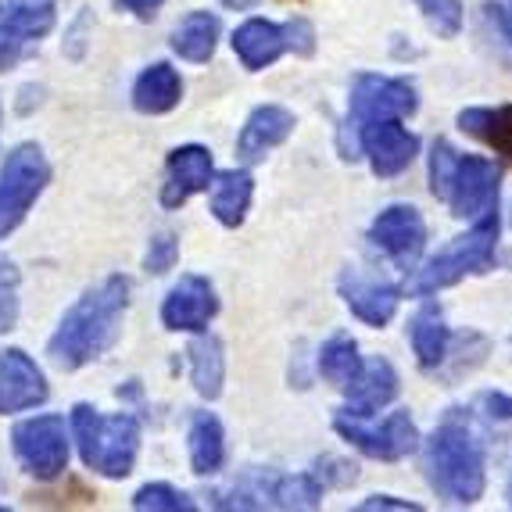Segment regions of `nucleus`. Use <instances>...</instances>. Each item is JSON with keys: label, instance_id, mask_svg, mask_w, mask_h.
<instances>
[{"label": "nucleus", "instance_id": "14", "mask_svg": "<svg viewBox=\"0 0 512 512\" xmlns=\"http://www.w3.org/2000/svg\"><path fill=\"white\" fill-rule=\"evenodd\" d=\"M337 287H341V298L351 308V316L362 319L366 326H376V330H384L402 305V291L394 283L362 276L359 269H344Z\"/></svg>", "mask_w": 512, "mask_h": 512}, {"label": "nucleus", "instance_id": "27", "mask_svg": "<svg viewBox=\"0 0 512 512\" xmlns=\"http://www.w3.org/2000/svg\"><path fill=\"white\" fill-rule=\"evenodd\" d=\"M190 380H194L197 394L201 398H219L222 380H226V355H222V341L215 333H205L190 344Z\"/></svg>", "mask_w": 512, "mask_h": 512}, {"label": "nucleus", "instance_id": "5", "mask_svg": "<svg viewBox=\"0 0 512 512\" xmlns=\"http://www.w3.org/2000/svg\"><path fill=\"white\" fill-rule=\"evenodd\" d=\"M72 434H76L79 455L94 473L111 480L133 473L140 448V423L133 416H101L94 405H76Z\"/></svg>", "mask_w": 512, "mask_h": 512}, {"label": "nucleus", "instance_id": "31", "mask_svg": "<svg viewBox=\"0 0 512 512\" xmlns=\"http://www.w3.org/2000/svg\"><path fill=\"white\" fill-rule=\"evenodd\" d=\"M18 323V269L15 262L0 258V333Z\"/></svg>", "mask_w": 512, "mask_h": 512}, {"label": "nucleus", "instance_id": "4", "mask_svg": "<svg viewBox=\"0 0 512 512\" xmlns=\"http://www.w3.org/2000/svg\"><path fill=\"white\" fill-rule=\"evenodd\" d=\"M498 205L477 215L473 230H466L462 237H455L452 244H444L423 269H412V294L416 298H430L437 291H448L455 283H462L466 276H480L495 269V251H498Z\"/></svg>", "mask_w": 512, "mask_h": 512}, {"label": "nucleus", "instance_id": "33", "mask_svg": "<svg viewBox=\"0 0 512 512\" xmlns=\"http://www.w3.org/2000/svg\"><path fill=\"white\" fill-rule=\"evenodd\" d=\"M176 255H180L176 237H172V233H158V237L151 240V248H147V269H151V273H169Z\"/></svg>", "mask_w": 512, "mask_h": 512}, {"label": "nucleus", "instance_id": "24", "mask_svg": "<svg viewBox=\"0 0 512 512\" xmlns=\"http://www.w3.org/2000/svg\"><path fill=\"white\" fill-rule=\"evenodd\" d=\"M251 194H255V180H251V172H244V169L222 172L219 180H215V190H212V215L222 222V226L237 230L240 222L248 219Z\"/></svg>", "mask_w": 512, "mask_h": 512}, {"label": "nucleus", "instance_id": "16", "mask_svg": "<svg viewBox=\"0 0 512 512\" xmlns=\"http://www.w3.org/2000/svg\"><path fill=\"white\" fill-rule=\"evenodd\" d=\"M219 312V298H215V287L205 276H183L176 287L169 291L162 305V323L169 330H187L201 333Z\"/></svg>", "mask_w": 512, "mask_h": 512}, {"label": "nucleus", "instance_id": "22", "mask_svg": "<svg viewBox=\"0 0 512 512\" xmlns=\"http://www.w3.org/2000/svg\"><path fill=\"white\" fill-rule=\"evenodd\" d=\"M459 129L466 137L487 144L495 154H502L505 162H512V104L502 108H466L459 111Z\"/></svg>", "mask_w": 512, "mask_h": 512}, {"label": "nucleus", "instance_id": "19", "mask_svg": "<svg viewBox=\"0 0 512 512\" xmlns=\"http://www.w3.org/2000/svg\"><path fill=\"white\" fill-rule=\"evenodd\" d=\"M344 391H348L344 412L373 419L384 405H391L394 398H398V373H394V366L387 359H369V362H362L359 376H355Z\"/></svg>", "mask_w": 512, "mask_h": 512}, {"label": "nucleus", "instance_id": "1", "mask_svg": "<svg viewBox=\"0 0 512 512\" xmlns=\"http://www.w3.org/2000/svg\"><path fill=\"white\" fill-rule=\"evenodd\" d=\"M126 305H129L126 276H108L104 283H97L94 291H86L65 312L51 344H47V355L54 359V366L79 369L86 362L101 359L104 351L119 341Z\"/></svg>", "mask_w": 512, "mask_h": 512}, {"label": "nucleus", "instance_id": "32", "mask_svg": "<svg viewBox=\"0 0 512 512\" xmlns=\"http://www.w3.org/2000/svg\"><path fill=\"white\" fill-rule=\"evenodd\" d=\"M312 473H316L323 487H348V484H355V480H359V466H355V462L333 459V455L319 459Z\"/></svg>", "mask_w": 512, "mask_h": 512}, {"label": "nucleus", "instance_id": "30", "mask_svg": "<svg viewBox=\"0 0 512 512\" xmlns=\"http://www.w3.org/2000/svg\"><path fill=\"white\" fill-rule=\"evenodd\" d=\"M133 509H165V512H194V498L176 491L172 484H144L133 495Z\"/></svg>", "mask_w": 512, "mask_h": 512}, {"label": "nucleus", "instance_id": "40", "mask_svg": "<svg viewBox=\"0 0 512 512\" xmlns=\"http://www.w3.org/2000/svg\"><path fill=\"white\" fill-rule=\"evenodd\" d=\"M509 505H512V480H509Z\"/></svg>", "mask_w": 512, "mask_h": 512}, {"label": "nucleus", "instance_id": "21", "mask_svg": "<svg viewBox=\"0 0 512 512\" xmlns=\"http://www.w3.org/2000/svg\"><path fill=\"white\" fill-rule=\"evenodd\" d=\"M409 341L412 351H416V362L423 369H441L444 359H448V348H452V330L444 326L441 308L434 301L419 305V312L409 323Z\"/></svg>", "mask_w": 512, "mask_h": 512}, {"label": "nucleus", "instance_id": "34", "mask_svg": "<svg viewBox=\"0 0 512 512\" xmlns=\"http://www.w3.org/2000/svg\"><path fill=\"white\" fill-rule=\"evenodd\" d=\"M283 36H287V51L301 54V58H308V54L316 51V33H312V26H308L305 18H291L283 26Z\"/></svg>", "mask_w": 512, "mask_h": 512}, {"label": "nucleus", "instance_id": "23", "mask_svg": "<svg viewBox=\"0 0 512 512\" xmlns=\"http://www.w3.org/2000/svg\"><path fill=\"white\" fill-rule=\"evenodd\" d=\"M183 97V83H180V72L158 61L151 69L140 72L137 86H133V108L144 111V115H165L180 104Z\"/></svg>", "mask_w": 512, "mask_h": 512}, {"label": "nucleus", "instance_id": "39", "mask_svg": "<svg viewBox=\"0 0 512 512\" xmlns=\"http://www.w3.org/2000/svg\"><path fill=\"white\" fill-rule=\"evenodd\" d=\"M226 8H233V11H248V8H255L258 0H222Z\"/></svg>", "mask_w": 512, "mask_h": 512}, {"label": "nucleus", "instance_id": "25", "mask_svg": "<svg viewBox=\"0 0 512 512\" xmlns=\"http://www.w3.org/2000/svg\"><path fill=\"white\" fill-rule=\"evenodd\" d=\"M190 466L194 473L208 477V473H219L222 462H226V434H222V423L212 412H197L194 423H190Z\"/></svg>", "mask_w": 512, "mask_h": 512}, {"label": "nucleus", "instance_id": "18", "mask_svg": "<svg viewBox=\"0 0 512 512\" xmlns=\"http://www.w3.org/2000/svg\"><path fill=\"white\" fill-rule=\"evenodd\" d=\"M294 126H298V122H294V111L283 108V104H262V108H255L237 137L240 162H248V165L262 162L273 147H280L283 140L291 137Z\"/></svg>", "mask_w": 512, "mask_h": 512}, {"label": "nucleus", "instance_id": "9", "mask_svg": "<svg viewBox=\"0 0 512 512\" xmlns=\"http://www.w3.org/2000/svg\"><path fill=\"white\" fill-rule=\"evenodd\" d=\"M333 430L351 444V448H359L362 455L369 459H380V462H402L409 459L412 452L419 448V427L416 419H412L409 409H398L380 423V427H369L362 416H351V412H337L333 416Z\"/></svg>", "mask_w": 512, "mask_h": 512}, {"label": "nucleus", "instance_id": "3", "mask_svg": "<svg viewBox=\"0 0 512 512\" xmlns=\"http://www.w3.org/2000/svg\"><path fill=\"white\" fill-rule=\"evenodd\" d=\"M502 169L480 154H459L448 140L430 147V194L452 208L455 219H477L498 205Z\"/></svg>", "mask_w": 512, "mask_h": 512}, {"label": "nucleus", "instance_id": "29", "mask_svg": "<svg viewBox=\"0 0 512 512\" xmlns=\"http://www.w3.org/2000/svg\"><path fill=\"white\" fill-rule=\"evenodd\" d=\"M427 26L434 29L441 40H455L462 29V0H416Z\"/></svg>", "mask_w": 512, "mask_h": 512}, {"label": "nucleus", "instance_id": "11", "mask_svg": "<svg viewBox=\"0 0 512 512\" xmlns=\"http://www.w3.org/2000/svg\"><path fill=\"white\" fill-rule=\"evenodd\" d=\"M11 441H15L18 462L36 480H54L69 466V437H65V419L61 416L26 419L11 430Z\"/></svg>", "mask_w": 512, "mask_h": 512}, {"label": "nucleus", "instance_id": "37", "mask_svg": "<svg viewBox=\"0 0 512 512\" xmlns=\"http://www.w3.org/2000/svg\"><path fill=\"white\" fill-rule=\"evenodd\" d=\"M487 18H491V22H495L498 26V33L505 36V40L512 43V8H502V4H487Z\"/></svg>", "mask_w": 512, "mask_h": 512}, {"label": "nucleus", "instance_id": "38", "mask_svg": "<svg viewBox=\"0 0 512 512\" xmlns=\"http://www.w3.org/2000/svg\"><path fill=\"white\" fill-rule=\"evenodd\" d=\"M122 11H133V15H140V18H151L154 11L162 8V0H115Z\"/></svg>", "mask_w": 512, "mask_h": 512}, {"label": "nucleus", "instance_id": "12", "mask_svg": "<svg viewBox=\"0 0 512 512\" xmlns=\"http://www.w3.org/2000/svg\"><path fill=\"white\" fill-rule=\"evenodd\" d=\"M369 240L376 251H384L402 273H412L427 248V222L412 205H391L376 215L369 226Z\"/></svg>", "mask_w": 512, "mask_h": 512}, {"label": "nucleus", "instance_id": "13", "mask_svg": "<svg viewBox=\"0 0 512 512\" xmlns=\"http://www.w3.org/2000/svg\"><path fill=\"white\" fill-rule=\"evenodd\" d=\"M355 147L369 158V169L380 180L402 176L419 154V137L402 126V119H376L355 133Z\"/></svg>", "mask_w": 512, "mask_h": 512}, {"label": "nucleus", "instance_id": "28", "mask_svg": "<svg viewBox=\"0 0 512 512\" xmlns=\"http://www.w3.org/2000/svg\"><path fill=\"white\" fill-rule=\"evenodd\" d=\"M316 369L326 384L333 387H348L362 369V355H359V341L351 333H333L330 341L319 348L316 355Z\"/></svg>", "mask_w": 512, "mask_h": 512}, {"label": "nucleus", "instance_id": "35", "mask_svg": "<svg viewBox=\"0 0 512 512\" xmlns=\"http://www.w3.org/2000/svg\"><path fill=\"white\" fill-rule=\"evenodd\" d=\"M480 409H484L487 419H495V423H505L512 419V394H502V391H484L480 394Z\"/></svg>", "mask_w": 512, "mask_h": 512}, {"label": "nucleus", "instance_id": "2", "mask_svg": "<svg viewBox=\"0 0 512 512\" xmlns=\"http://www.w3.org/2000/svg\"><path fill=\"white\" fill-rule=\"evenodd\" d=\"M423 473H427V484L437 491V498H444L448 505H473L484 495V444L459 409L448 412L441 419V427L423 444Z\"/></svg>", "mask_w": 512, "mask_h": 512}, {"label": "nucleus", "instance_id": "7", "mask_svg": "<svg viewBox=\"0 0 512 512\" xmlns=\"http://www.w3.org/2000/svg\"><path fill=\"white\" fill-rule=\"evenodd\" d=\"M419 108V94L409 79H394V76H376V72H362L351 86V104H348V122H344V133H351V147L344 151V158H359V147H355V133H359L366 122L376 119H405Z\"/></svg>", "mask_w": 512, "mask_h": 512}, {"label": "nucleus", "instance_id": "36", "mask_svg": "<svg viewBox=\"0 0 512 512\" xmlns=\"http://www.w3.org/2000/svg\"><path fill=\"white\" fill-rule=\"evenodd\" d=\"M376 509H402V512H419L423 505L409 502V498H394V495H373L359 505V512H376Z\"/></svg>", "mask_w": 512, "mask_h": 512}, {"label": "nucleus", "instance_id": "26", "mask_svg": "<svg viewBox=\"0 0 512 512\" xmlns=\"http://www.w3.org/2000/svg\"><path fill=\"white\" fill-rule=\"evenodd\" d=\"M215 43H219V18L212 11H194L172 33V51L183 61H194V65H205L212 58Z\"/></svg>", "mask_w": 512, "mask_h": 512}, {"label": "nucleus", "instance_id": "20", "mask_svg": "<svg viewBox=\"0 0 512 512\" xmlns=\"http://www.w3.org/2000/svg\"><path fill=\"white\" fill-rule=\"evenodd\" d=\"M233 51H237V58L244 61L248 72H262L287 51V36H283V26H276V22L248 18V22L233 33Z\"/></svg>", "mask_w": 512, "mask_h": 512}, {"label": "nucleus", "instance_id": "15", "mask_svg": "<svg viewBox=\"0 0 512 512\" xmlns=\"http://www.w3.org/2000/svg\"><path fill=\"white\" fill-rule=\"evenodd\" d=\"M47 402V380L43 369L26 351H0V416L22 409H36Z\"/></svg>", "mask_w": 512, "mask_h": 512}, {"label": "nucleus", "instance_id": "6", "mask_svg": "<svg viewBox=\"0 0 512 512\" xmlns=\"http://www.w3.org/2000/svg\"><path fill=\"white\" fill-rule=\"evenodd\" d=\"M326 487L316 473H248L230 491H215L219 509H316Z\"/></svg>", "mask_w": 512, "mask_h": 512}, {"label": "nucleus", "instance_id": "8", "mask_svg": "<svg viewBox=\"0 0 512 512\" xmlns=\"http://www.w3.org/2000/svg\"><path fill=\"white\" fill-rule=\"evenodd\" d=\"M47 180H51V165L36 144H22L8 154V162L0 169V237L22 226Z\"/></svg>", "mask_w": 512, "mask_h": 512}, {"label": "nucleus", "instance_id": "17", "mask_svg": "<svg viewBox=\"0 0 512 512\" xmlns=\"http://www.w3.org/2000/svg\"><path fill=\"white\" fill-rule=\"evenodd\" d=\"M212 154L201 144H183L169 154V165H165V187H162V205L165 208H180L187 205L190 197L208 190L212 183Z\"/></svg>", "mask_w": 512, "mask_h": 512}, {"label": "nucleus", "instance_id": "10", "mask_svg": "<svg viewBox=\"0 0 512 512\" xmlns=\"http://www.w3.org/2000/svg\"><path fill=\"white\" fill-rule=\"evenodd\" d=\"M54 0H0V69H15L54 29Z\"/></svg>", "mask_w": 512, "mask_h": 512}]
</instances>
